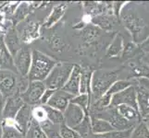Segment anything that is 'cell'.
I'll use <instances>...</instances> for the list:
<instances>
[{
	"instance_id": "6da1fadb",
	"label": "cell",
	"mask_w": 149,
	"mask_h": 138,
	"mask_svg": "<svg viewBox=\"0 0 149 138\" xmlns=\"http://www.w3.org/2000/svg\"><path fill=\"white\" fill-rule=\"evenodd\" d=\"M121 21L132 35L133 43L142 44L149 37V27L136 11L127 8L120 11Z\"/></svg>"
},
{
	"instance_id": "7a4b0ae2",
	"label": "cell",
	"mask_w": 149,
	"mask_h": 138,
	"mask_svg": "<svg viewBox=\"0 0 149 138\" xmlns=\"http://www.w3.org/2000/svg\"><path fill=\"white\" fill-rule=\"evenodd\" d=\"M119 75L120 70H94L91 80V104L107 93L112 84L119 80Z\"/></svg>"
},
{
	"instance_id": "3957f363",
	"label": "cell",
	"mask_w": 149,
	"mask_h": 138,
	"mask_svg": "<svg viewBox=\"0 0 149 138\" xmlns=\"http://www.w3.org/2000/svg\"><path fill=\"white\" fill-rule=\"evenodd\" d=\"M56 61L41 51H32V63L28 74L29 81H44L56 65Z\"/></svg>"
},
{
	"instance_id": "277c9868",
	"label": "cell",
	"mask_w": 149,
	"mask_h": 138,
	"mask_svg": "<svg viewBox=\"0 0 149 138\" xmlns=\"http://www.w3.org/2000/svg\"><path fill=\"white\" fill-rule=\"evenodd\" d=\"M73 66L74 64L72 63H56L48 76L44 81L45 88L55 90L62 89L70 78L71 71L73 69Z\"/></svg>"
},
{
	"instance_id": "5b68a950",
	"label": "cell",
	"mask_w": 149,
	"mask_h": 138,
	"mask_svg": "<svg viewBox=\"0 0 149 138\" xmlns=\"http://www.w3.org/2000/svg\"><path fill=\"white\" fill-rule=\"evenodd\" d=\"M90 116H94L96 118H100L109 122L110 125L117 131H126L133 129L135 125L132 122H128L118 112L117 108L113 106H109L101 111L95 112V113L89 114Z\"/></svg>"
},
{
	"instance_id": "8992f818",
	"label": "cell",
	"mask_w": 149,
	"mask_h": 138,
	"mask_svg": "<svg viewBox=\"0 0 149 138\" xmlns=\"http://www.w3.org/2000/svg\"><path fill=\"white\" fill-rule=\"evenodd\" d=\"M19 75L10 70L0 69V93L5 99L18 92Z\"/></svg>"
},
{
	"instance_id": "52a82bcc",
	"label": "cell",
	"mask_w": 149,
	"mask_h": 138,
	"mask_svg": "<svg viewBox=\"0 0 149 138\" xmlns=\"http://www.w3.org/2000/svg\"><path fill=\"white\" fill-rule=\"evenodd\" d=\"M45 83L42 81H30L27 89L20 94L25 104L31 107L40 104V100L45 90Z\"/></svg>"
},
{
	"instance_id": "ba28073f",
	"label": "cell",
	"mask_w": 149,
	"mask_h": 138,
	"mask_svg": "<svg viewBox=\"0 0 149 138\" xmlns=\"http://www.w3.org/2000/svg\"><path fill=\"white\" fill-rule=\"evenodd\" d=\"M31 63H32V50L24 46L13 56V64L16 73L23 78L28 76Z\"/></svg>"
},
{
	"instance_id": "9c48e42d",
	"label": "cell",
	"mask_w": 149,
	"mask_h": 138,
	"mask_svg": "<svg viewBox=\"0 0 149 138\" xmlns=\"http://www.w3.org/2000/svg\"><path fill=\"white\" fill-rule=\"evenodd\" d=\"M18 35L22 43H30L36 40L40 35V24L30 19H24L18 24Z\"/></svg>"
},
{
	"instance_id": "30bf717a",
	"label": "cell",
	"mask_w": 149,
	"mask_h": 138,
	"mask_svg": "<svg viewBox=\"0 0 149 138\" xmlns=\"http://www.w3.org/2000/svg\"><path fill=\"white\" fill-rule=\"evenodd\" d=\"M119 105H128L138 111L136 101V90L134 86H131L119 93H116L111 97L110 106L117 107Z\"/></svg>"
},
{
	"instance_id": "8fae6325",
	"label": "cell",
	"mask_w": 149,
	"mask_h": 138,
	"mask_svg": "<svg viewBox=\"0 0 149 138\" xmlns=\"http://www.w3.org/2000/svg\"><path fill=\"white\" fill-rule=\"evenodd\" d=\"M24 104L25 103L22 99V96L18 92L16 94L10 96L9 98L6 99L2 114V120H14L15 116L17 115L19 111L22 108Z\"/></svg>"
},
{
	"instance_id": "7c38bea8",
	"label": "cell",
	"mask_w": 149,
	"mask_h": 138,
	"mask_svg": "<svg viewBox=\"0 0 149 138\" xmlns=\"http://www.w3.org/2000/svg\"><path fill=\"white\" fill-rule=\"evenodd\" d=\"M64 115V124H66L70 128H75L77 125H79L83 120L86 113L84 111L80 108L73 103H70L67 109L63 112Z\"/></svg>"
},
{
	"instance_id": "4fadbf2b",
	"label": "cell",
	"mask_w": 149,
	"mask_h": 138,
	"mask_svg": "<svg viewBox=\"0 0 149 138\" xmlns=\"http://www.w3.org/2000/svg\"><path fill=\"white\" fill-rule=\"evenodd\" d=\"M32 121H33L32 107L27 104H24L22 106V108L19 111V112L13 120L14 126L16 127V129L23 136L26 134Z\"/></svg>"
},
{
	"instance_id": "5bb4252c",
	"label": "cell",
	"mask_w": 149,
	"mask_h": 138,
	"mask_svg": "<svg viewBox=\"0 0 149 138\" xmlns=\"http://www.w3.org/2000/svg\"><path fill=\"white\" fill-rule=\"evenodd\" d=\"M73 98L74 96L69 94L68 92L64 91L63 89H58L54 92V94L45 105L58 110L61 112H64L67 107L70 103V100Z\"/></svg>"
},
{
	"instance_id": "9a60e30c",
	"label": "cell",
	"mask_w": 149,
	"mask_h": 138,
	"mask_svg": "<svg viewBox=\"0 0 149 138\" xmlns=\"http://www.w3.org/2000/svg\"><path fill=\"white\" fill-rule=\"evenodd\" d=\"M127 66L129 68V78L128 79H149V67L143 64L140 59L132 58L131 60H128Z\"/></svg>"
},
{
	"instance_id": "2e32d148",
	"label": "cell",
	"mask_w": 149,
	"mask_h": 138,
	"mask_svg": "<svg viewBox=\"0 0 149 138\" xmlns=\"http://www.w3.org/2000/svg\"><path fill=\"white\" fill-rule=\"evenodd\" d=\"M133 86L135 87L136 90L138 112L141 119H143L145 117L149 116V91L138 84H133Z\"/></svg>"
},
{
	"instance_id": "e0dca14e",
	"label": "cell",
	"mask_w": 149,
	"mask_h": 138,
	"mask_svg": "<svg viewBox=\"0 0 149 138\" xmlns=\"http://www.w3.org/2000/svg\"><path fill=\"white\" fill-rule=\"evenodd\" d=\"M80 80H81V65L74 64L73 69L67 81V83L61 89L68 92L72 96H77L80 94Z\"/></svg>"
},
{
	"instance_id": "ac0fdd59",
	"label": "cell",
	"mask_w": 149,
	"mask_h": 138,
	"mask_svg": "<svg viewBox=\"0 0 149 138\" xmlns=\"http://www.w3.org/2000/svg\"><path fill=\"white\" fill-rule=\"evenodd\" d=\"M5 43H6L7 47L11 54L12 56H14L18 53V51L22 48V42L20 41L16 29L13 27L7 30L6 33L3 35Z\"/></svg>"
},
{
	"instance_id": "d6986e66",
	"label": "cell",
	"mask_w": 149,
	"mask_h": 138,
	"mask_svg": "<svg viewBox=\"0 0 149 138\" xmlns=\"http://www.w3.org/2000/svg\"><path fill=\"white\" fill-rule=\"evenodd\" d=\"M117 18L113 14H100L91 19V24L103 30H111L115 26Z\"/></svg>"
},
{
	"instance_id": "ffe728a7",
	"label": "cell",
	"mask_w": 149,
	"mask_h": 138,
	"mask_svg": "<svg viewBox=\"0 0 149 138\" xmlns=\"http://www.w3.org/2000/svg\"><path fill=\"white\" fill-rule=\"evenodd\" d=\"M0 69L10 70L16 73L13 64V56L5 43L3 35L0 36Z\"/></svg>"
},
{
	"instance_id": "44dd1931",
	"label": "cell",
	"mask_w": 149,
	"mask_h": 138,
	"mask_svg": "<svg viewBox=\"0 0 149 138\" xmlns=\"http://www.w3.org/2000/svg\"><path fill=\"white\" fill-rule=\"evenodd\" d=\"M67 8H68V5L64 2L59 3L56 6H55L52 8V10H51V12L48 15L47 19H45V21L44 22V27L47 29L53 27L64 16V14L67 11Z\"/></svg>"
},
{
	"instance_id": "7402d4cb",
	"label": "cell",
	"mask_w": 149,
	"mask_h": 138,
	"mask_svg": "<svg viewBox=\"0 0 149 138\" xmlns=\"http://www.w3.org/2000/svg\"><path fill=\"white\" fill-rule=\"evenodd\" d=\"M124 49V40L121 34L118 33L113 38L109 46L107 47L106 57L107 58H119L122 55Z\"/></svg>"
},
{
	"instance_id": "603a6c76",
	"label": "cell",
	"mask_w": 149,
	"mask_h": 138,
	"mask_svg": "<svg viewBox=\"0 0 149 138\" xmlns=\"http://www.w3.org/2000/svg\"><path fill=\"white\" fill-rule=\"evenodd\" d=\"M80 33L84 44L91 45L94 44L96 41H98L99 37L101 36V30L94 26L93 24H89L81 29Z\"/></svg>"
},
{
	"instance_id": "cb8c5ba5",
	"label": "cell",
	"mask_w": 149,
	"mask_h": 138,
	"mask_svg": "<svg viewBox=\"0 0 149 138\" xmlns=\"http://www.w3.org/2000/svg\"><path fill=\"white\" fill-rule=\"evenodd\" d=\"M94 70L89 66H81L80 94H88L91 96V80Z\"/></svg>"
},
{
	"instance_id": "d4e9b609",
	"label": "cell",
	"mask_w": 149,
	"mask_h": 138,
	"mask_svg": "<svg viewBox=\"0 0 149 138\" xmlns=\"http://www.w3.org/2000/svg\"><path fill=\"white\" fill-rule=\"evenodd\" d=\"M118 112L128 122H132L134 125H136L138 122H141L142 119L139 115V112L135 109H133L132 107L128 105H119L116 107Z\"/></svg>"
},
{
	"instance_id": "484cf974",
	"label": "cell",
	"mask_w": 149,
	"mask_h": 138,
	"mask_svg": "<svg viewBox=\"0 0 149 138\" xmlns=\"http://www.w3.org/2000/svg\"><path fill=\"white\" fill-rule=\"evenodd\" d=\"M90 116V115H89ZM91 121V131L93 134H104V133L114 131L115 129L107 121L96 118L94 116H90Z\"/></svg>"
},
{
	"instance_id": "4316f807",
	"label": "cell",
	"mask_w": 149,
	"mask_h": 138,
	"mask_svg": "<svg viewBox=\"0 0 149 138\" xmlns=\"http://www.w3.org/2000/svg\"><path fill=\"white\" fill-rule=\"evenodd\" d=\"M30 12H31L30 4L27 2H19L17 8L15 9L14 14L12 15L11 22L13 24V26L23 21L24 19H26V18L30 15Z\"/></svg>"
},
{
	"instance_id": "83f0119b",
	"label": "cell",
	"mask_w": 149,
	"mask_h": 138,
	"mask_svg": "<svg viewBox=\"0 0 149 138\" xmlns=\"http://www.w3.org/2000/svg\"><path fill=\"white\" fill-rule=\"evenodd\" d=\"M45 111L47 112V120L55 126H60L64 124V115L63 112H61L58 110H56L52 107H49L47 105H43Z\"/></svg>"
},
{
	"instance_id": "f1b7e54d",
	"label": "cell",
	"mask_w": 149,
	"mask_h": 138,
	"mask_svg": "<svg viewBox=\"0 0 149 138\" xmlns=\"http://www.w3.org/2000/svg\"><path fill=\"white\" fill-rule=\"evenodd\" d=\"M132 129L126 131H111L104 134H93L91 133L87 138H129Z\"/></svg>"
},
{
	"instance_id": "f546056e",
	"label": "cell",
	"mask_w": 149,
	"mask_h": 138,
	"mask_svg": "<svg viewBox=\"0 0 149 138\" xmlns=\"http://www.w3.org/2000/svg\"><path fill=\"white\" fill-rule=\"evenodd\" d=\"M24 138H47V135H45V131L38 122L33 119Z\"/></svg>"
},
{
	"instance_id": "4dcf8cb0",
	"label": "cell",
	"mask_w": 149,
	"mask_h": 138,
	"mask_svg": "<svg viewBox=\"0 0 149 138\" xmlns=\"http://www.w3.org/2000/svg\"><path fill=\"white\" fill-rule=\"evenodd\" d=\"M131 86H133V80L130 79H119L116 82L112 84V86L109 88V89L107 91L106 95L112 97L114 94L119 93V92L126 89Z\"/></svg>"
},
{
	"instance_id": "1f68e13d",
	"label": "cell",
	"mask_w": 149,
	"mask_h": 138,
	"mask_svg": "<svg viewBox=\"0 0 149 138\" xmlns=\"http://www.w3.org/2000/svg\"><path fill=\"white\" fill-rule=\"evenodd\" d=\"M70 103H73L81 108L86 114H89V109L91 106V96L88 94H79L75 96L70 100Z\"/></svg>"
},
{
	"instance_id": "d6a6232c",
	"label": "cell",
	"mask_w": 149,
	"mask_h": 138,
	"mask_svg": "<svg viewBox=\"0 0 149 138\" xmlns=\"http://www.w3.org/2000/svg\"><path fill=\"white\" fill-rule=\"evenodd\" d=\"M129 138H149V129L143 121L139 122L133 127Z\"/></svg>"
},
{
	"instance_id": "836d02e7",
	"label": "cell",
	"mask_w": 149,
	"mask_h": 138,
	"mask_svg": "<svg viewBox=\"0 0 149 138\" xmlns=\"http://www.w3.org/2000/svg\"><path fill=\"white\" fill-rule=\"evenodd\" d=\"M78 134L81 136V138H87L92 133L91 131V121L89 114H86L83 122L79 125L73 128Z\"/></svg>"
},
{
	"instance_id": "e575fe53",
	"label": "cell",
	"mask_w": 149,
	"mask_h": 138,
	"mask_svg": "<svg viewBox=\"0 0 149 138\" xmlns=\"http://www.w3.org/2000/svg\"><path fill=\"white\" fill-rule=\"evenodd\" d=\"M32 116H33V119L35 122H37L40 125L47 122H49L47 120V112L45 111L44 106L41 104L32 107Z\"/></svg>"
},
{
	"instance_id": "d590c367",
	"label": "cell",
	"mask_w": 149,
	"mask_h": 138,
	"mask_svg": "<svg viewBox=\"0 0 149 138\" xmlns=\"http://www.w3.org/2000/svg\"><path fill=\"white\" fill-rule=\"evenodd\" d=\"M139 51H142L141 48H139L137 46L136 43H124V49H123V53L121 57L128 61L131 60L132 58H134V56L137 55V54L139 53Z\"/></svg>"
},
{
	"instance_id": "8d00e7d4",
	"label": "cell",
	"mask_w": 149,
	"mask_h": 138,
	"mask_svg": "<svg viewBox=\"0 0 149 138\" xmlns=\"http://www.w3.org/2000/svg\"><path fill=\"white\" fill-rule=\"evenodd\" d=\"M47 43L50 46V48L53 49L54 51H56V52H61V51L66 49L65 48L66 43L64 42V40L56 34L49 36L47 39Z\"/></svg>"
},
{
	"instance_id": "74e56055",
	"label": "cell",
	"mask_w": 149,
	"mask_h": 138,
	"mask_svg": "<svg viewBox=\"0 0 149 138\" xmlns=\"http://www.w3.org/2000/svg\"><path fill=\"white\" fill-rule=\"evenodd\" d=\"M40 126L42 127L43 130L45 131V135H47V138H62L59 135L58 129H56V127L59 128V126H55L51 124L50 122H45V124H43Z\"/></svg>"
},
{
	"instance_id": "f35d334b",
	"label": "cell",
	"mask_w": 149,
	"mask_h": 138,
	"mask_svg": "<svg viewBox=\"0 0 149 138\" xmlns=\"http://www.w3.org/2000/svg\"><path fill=\"white\" fill-rule=\"evenodd\" d=\"M58 132L62 138H81V136L74 129L70 128L66 124L60 125Z\"/></svg>"
},
{
	"instance_id": "ab89813d",
	"label": "cell",
	"mask_w": 149,
	"mask_h": 138,
	"mask_svg": "<svg viewBox=\"0 0 149 138\" xmlns=\"http://www.w3.org/2000/svg\"><path fill=\"white\" fill-rule=\"evenodd\" d=\"M56 90L55 89H45L44 94L42 96V98H41V100H40V104L41 105H45L48 102V100H50V98L52 97V95L54 94V92Z\"/></svg>"
},
{
	"instance_id": "60d3db41",
	"label": "cell",
	"mask_w": 149,
	"mask_h": 138,
	"mask_svg": "<svg viewBox=\"0 0 149 138\" xmlns=\"http://www.w3.org/2000/svg\"><path fill=\"white\" fill-rule=\"evenodd\" d=\"M5 102H6V99H5L4 96L1 93H0V121L2 120V114H3V110H4Z\"/></svg>"
},
{
	"instance_id": "b9f144b4",
	"label": "cell",
	"mask_w": 149,
	"mask_h": 138,
	"mask_svg": "<svg viewBox=\"0 0 149 138\" xmlns=\"http://www.w3.org/2000/svg\"><path fill=\"white\" fill-rule=\"evenodd\" d=\"M140 60L142 62L145 64L146 65H147L149 67V53H143L141 57H140Z\"/></svg>"
},
{
	"instance_id": "7bdbcfd3",
	"label": "cell",
	"mask_w": 149,
	"mask_h": 138,
	"mask_svg": "<svg viewBox=\"0 0 149 138\" xmlns=\"http://www.w3.org/2000/svg\"><path fill=\"white\" fill-rule=\"evenodd\" d=\"M140 46H141L142 51H143L145 53H149V37Z\"/></svg>"
},
{
	"instance_id": "ee69618b",
	"label": "cell",
	"mask_w": 149,
	"mask_h": 138,
	"mask_svg": "<svg viewBox=\"0 0 149 138\" xmlns=\"http://www.w3.org/2000/svg\"><path fill=\"white\" fill-rule=\"evenodd\" d=\"M8 4V2H7V1H0V12L2 11L3 8L6 7Z\"/></svg>"
},
{
	"instance_id": "f6af8a7d",
	"label": "cell",
	"mask_w": 149,
	"mask_h": 138,
	"mask_svg": "<svg viewBox=\"0 0 149 138\" xmlns=\"http://www.w3.org/2000/svg\"><path fill=\"white\" fill-rule=\"evenodd\" d=\"M142 121H143L146 122V124L147 125V127H148V129H149V116H146V117H145L143 119H142Z\"/></svg>"
},
{
	"instance_id": "bcb514c9",
	"label": "cell",
	"mask_w": 149,
	"mask_h": 138,
	"mask_svg": "<svg viewBox=\"0 0 149 138\" xmlns=\"http://www.w3.org/2000/svg\"><path fill=\"white\" fill-rule=\"evenodd\" d=\"M0 138H3V128H2L1 122H0Z\"/></svg>"
}]
</instances>
